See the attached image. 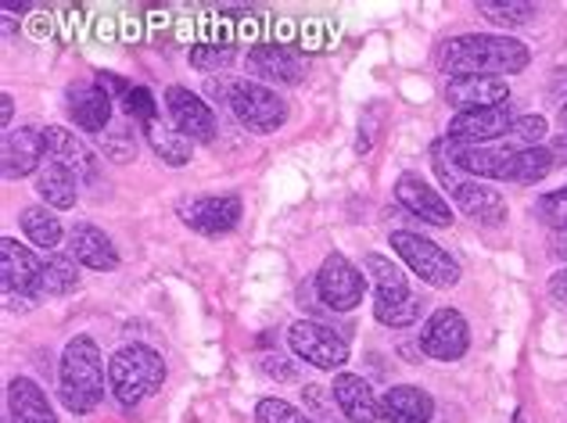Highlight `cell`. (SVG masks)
I'll return each mask as SVG.
<instances>
[{
  "label": "cell",
  "mask_w": 567,
  "mask_h": 423,
  "mask_svg": "<svg viewBox=\"0 0 567 423\" xmlns=\"http://www.w3.org/2000/svg\"><path fill=\"white\" fill-rule=\"evenodd\" d=\"M288 344L295 359L309 362L317 370H341L349 362V344L341 334H334L331 327H323L317 320H298L288 330Z\"/></svg>",
  "instance_id": "obj_7"
},
{
  "label": "cell",
  "mask_w": 567,
  "mask_h": 423,
  "mask_svg": "<svg viewBox=\"0 0 567 423\" xmlns=\"http://www.w3.org/2000/svg\"><path fill=\"white\" fill-rule=\"evenodd\" d=\"M514 137L525 141L528 147H539V141L546 137V118L543 115H520V118H514Z\"/></svg>",
  "instance_id": "obj_37"
},
{
  "label": "cell",
  "mask_w": 567,
  "mask_h": 423,
  "mask_svg": "<svg viewBox=\"0 0 567 423\" xmlns=\"http://www.w3.org/2000/svg\"><path fill=\"white\" fill-rule=\"evenodd\" d=\"M421 349H424V355L439 359V362L464 359V352L471 349V327L464 320V312H456V309L431 312L421 327Z\"/></svg>",
  "instance_id": "obj_10"
},
{
  "label": "cell",
  "mask_w": 567,
  "mask_h": 423,
  "mask_svg": "<svg viewBox=\"0 0 567 423\" xmlns=\"http://www.w3.org/2000/svg\"><path fill=\"white\" fill-rule=\"evenodd\" d=\"M208 94L223 101L237 115V123L251 133H277L288 123V104L277 90L248 80H208Z\"/></svg>",
  "instance_id": "obj_4"
},
{
  "label": "cell",
  "mask_w": 567,
  "mask_h": 423,
  "mask_svg": "<svg viewBox=\"0 0 567 423\" xmlns=\"http://www.w3.org/2000/svg\"><path fill=\"white\" fill-rule=\"evenodd\" d=\"M123 109H126V115L133 118V123H141V126L155 123V118H158L155 94H152V90H147V86H133L130 94L123 97Z\"/></svg>",
  "instance_id": "obj_34"
},
{
  "label": "cell",
  "mask_w": 567,
  "mask_h": 423,
  "mask_svg": "<svg viewBox=\"0 0 567 423\" xmlns=\"http://www.w3.org/2000/svg\"><path fill=\"white\" fill-rule=\"evenodd\" d=\"M190 65L198 69V72L227 69V65H234V51L219 48V43H198V48H190Z\"/></svg>",
  "instance_id": "obj_36"
},
{
  "label": "cell",
  "mask_w": 567,
  "mask_h": 423,
  "mask_svg": "<svg viewBox=\"0 0 567 423\" xmlns=\"http://www.w3.org/2000/svg\"><path fill=\"white\" fill-rule=\"evenodd\" d=\"M144 137L166 165H176V169H181V165L190 162V141L173 123H162V118H155V123L144 126Z\"/></svg>",
  "instance_id": "obj_28"
},
{
  "label": "cell",
  "mask_w": 567,
  "mask_h": 423,
  "mask_svg": "<svg viewBox=\"0 0 567 423\" xmlns=\"http://www.w3.org/2000/svg\"><path fill=\"white\" fill-rule=\"evenodd\" d=\"M395 202L416 216L421 223H431V226H450L453 223V208L450 202L442 198V194L427 184L421 176H399L395 184Z\"/></svg>",
  "instance_id": "obj_15"
},
{
  "label": "cell",
  "mask_w": 567,
  "mask_h": 423,
  "mask_svg": "<svg viewBox=\"0 0 567 423\" xmlns=\"http://www.w3.org/2000/svg\"><path fill=\"white\" fill-rule=\"evenodd\" d=\"M367 277L355 269L341 251H331L320 266L317 274V291H320V301L327 309L334 312H352L363 306V295H367Z\"/></svg>",
  "instance_id": "obj_8"
},
{
  "label": "cell",
  "mask_w": 567,
  "mask_h": 423,
  "mask_svg": "<svg viewBox=\"0 0 567 423\" xmlns=\"http://www.w3.org/2000/svg\"><path fill=\"white\" fill-rule=\"evenodd\" d=\"M514 423H525V413H517V416H514Z\"/></svg>",
  "instance_id": "obj_44"
},
{
  "label": "cell",
  "mask_w": 567,
  "mask_h": 423,
  "mask_svg": "<svg viewBox=\"0 0 567 423\" xmlns=\"http://www.w3.org/2000/svg\"><path fill=\"white\" fill-rule=\"evenodd\" d=\"M80 283V262L72 255H48L43 259V283H40V295H69L72 287Z\"/></svg>",
  "instance_id": "obj_30"
},
{
  "label": "cell",
  "mask_w": 567,
  "mask_h": 423,
  "mask_svg": "<svg viewBox=\"0 0 567 423\" xmlns=\"http://www.w3.org/2000/svg\"><path fill=\"white\" fill-rule=\"evenodd\" d=\"M37 194L43 202H48V208H72L76 205V198H80V179L72 176V173H65L62 165L58 162H43L40 165V173H37Z\"/></svg>",
  "instance_id": "obj_26"
},
{
  "label": "cell",
  "mask_w": 567,
  "mask_h": 423,
  "mask_svg": "<svg viewBox=\"0 0 567 423\" xmlns=\"http://www.w3.org/2000/svg\"><path fill=\"white\" fill-rule=\"evenodd\" d=\"M181 219L202 237L230 234L237 226V219H241V198H234V194H208V198L184 202Z\"/></svg>",
  "instance_id": "obj_12"
},
{
  "label": "cell",
  "mask_w": 567,
  "mask_h": 423,
  "mask_svg": "<svg viewBox=\"0 0 567 423\" xmlns=\"http://www.w3.org/2000/svg\"><path fill=\"white\" fill-rule=\"evenodd\" d=\"M69 255L86 269H97V274H112L118 269V251L112 245V237L94 223H76L69 230Z\"/></svg>",
  "instance_id": "obj_19"
},
{
  "label": "cell",
  "mask_w": 567,
  "mask_h": 423,
  "mask_svg": "<svg viewBox=\"0 0 567 423\" xmlns=\"http://www.w3.org/2000/svg\"><path fill=\"white\" fill-rule=\"evenodd\" d=\"M453 202L477 226H499L506 219L503 194L496 187H488V184H477V179H464V184L453 190Z\"/></svg>",
  "instance_id": "obj_23"
},
{
  "label": "cell",
  "mask_w": 567,
  "mask_h": 423,
  "mask_svg": "<svg viewBox=\"0 0 567 423\" xmlns=\"http://www.w3.org/2000/svg\"><path fill=\"white\" fill-rule=\"evenodd\" d=\"M532 65V51L514 37H492V33H467L453 37L439 48V69L456 75H514Z\"/></svg>",
  "instance_id": "obj_1"
},
{
  "label": "cell",
  "mask_w": 567,
  "mask_h": 423,
  "mask_svg": "<svg viewBox=\"0 0 567 423\" xmlns=\"http://www.w3.org/2000/svg\"><path fill=\"white\" fill-rule=\"evenodd\" d=\"M445 101L456 112H477V109H499L511 104V86L499 75H456L445 86Z\"/></svg>",
  "instance_id": "obj_14"
},
{
  "label": "cell",
  "mask_w": 567,
  "mask_h": 423,
  "mask_svg": "<svg viewBox=\"0 0 567 423\" xmlns=\"http://www.w3.org/2000/svg\"><path fill=\"white\" fill-rule=\"evenodd\" d=\"M557 165L554 151L549 147H520L514 151V162H511V173H506V179H514V184H539V179L549 176V169Z\"/></svg>",
  "instance_id": "obj_29"
},
{
  "label": "cell",
  "mask_w": 567,
  "mask_h": 423,
  "mask_svg": "<svg viewBox=\"0 0 567 423\" xmlns=\"http://www.w3.org/2000/svg\"><path fill=\"white\" fill-rule=\"evenodd\" d=\"M248 69L266 83L277 86H298L306 80V62L291 48H277V43H259L248 51Z\"/></svg>",
  "instance_id": "obj_17"
},
{
  "label": "cell",
  "mask_w": 567,
  "mask_h": 423,
  "mask_svg": "<svg viewBox=\"0 0 567 423\" xmlns=\"http://www.w3.org/2000/svg\"><path fill=\"white\" fill-rule=\"evenodd\" d=\"M506 130H514L511 104H499V109H477V112H456L453 123H450V133H445V141L477 147L485 141L503 137Z\"/></svg>",
  "instance_id": "obj_13"
},
{
  "label": "cell",
  "mask_w": 567,
  "mask_h": 423,
  "mask_svg": "<svg viewBox=\"0 0 567 423\" xmlns=\"http://www.w3.org/2000/svg\"><path fill=\"white\" fill-rule=\"evenodd\" d=\"M549 151H554V158L557 162H567V133H560V137L549 144Z\"/></svg>",
  "instance_id": "obj_41"
},
{
  "label": "cell",
  "mask_w": 567,
  "mask_h": 423,
  "mask_svg": "<svg viewBox=\"0 0 567 423\" xmlns=\"http://www.w3.org/2000/svg\"><path fill=\"white\" fill-rule=\"evenodd\" d=\"M560 130L567 133V101L560 104Z\"/></svg>",
  "instance_id": "obj_43"
},
{
  "label": "cell",
  "mask_w": 567,
  "mask_h": 423,
  "mask_svg": "<svg viewBox=\"0 0 567 423\" xmlns=\"http://www.w3.org/2000/svg\"><path fill=\"white\" fill-rule=\"evenodd\" d=\"M101 147L112 162H130L133 155H137V141H133V130L126 123H112L109 130H104Z\"/></svg>",
  "instance_id": "obj_32"
},
{
  "label": "cell",
  "mask_w": 567,
  "mask_h": 423,
  "mask_svg": "<svg viewBox=\"0 0 567 423\" xmlns=\"http://www.w3.org/2000/svg\"><path fill=\"white\" fill-rule=\"evenodd\" d=\"M256 423H317V420L306 416L302 410H295V405L284 399H259Z\"/></svg>",
  "instance_id": "obj_33"
},
{
  "label": "cell",
  "mask_w": 567,
  "mask_h": 423,
  "mask_svg": "<svg viewBox=\"0 0 567 423\" xmlns=\"http://www.w3.org/2000/svg\"><path fill=\"white\" fill-rule=\"evenodd\" d=\"M14 118V101H11V94H0V123H11Z\"/></svg>",
  "instance_id": "obj_40"
},
{
  "label": "cell",
  "mask_w": 567,
  "mask_h": 423,
  "mask_svg": "<svg viewBox=\"0 0 567 423\" xmlns=\"http://www.w3.org/2000/svg\"><path fill=\"white\" fill-rule=\"evenodd\" d=\"M166 109H169L173 126L181 130L190 144H213L216 141V130H219L216 112L208 109L198 94H190L187 86L166 90Z\"/></svg>",
  "instance_id": "obj_11"
},
{
  "label": "cell",
  "mask_w": 567,
  "mask_h": 423,
  "mask_svg": "<svg viewBox=\"0 0 567 423\" xmlns=\"http://www.w3.org/2000/svg\"><path fill=\"white\" fill-rule=\"evenodd\" d=\"M19 223H22V234L29 237V245H37L43 251L58 248V245H62V237H65L62 219H58V212L48 208V205H29V208H22V219Z\"/></svg>",
  "instance_id": "obj_27"
},
{
  "label": "cell",
  "mask_w": 567,
  "mask_h": 423,
  "mask_svg": "<svg viewBox=\"0 0 567 423\" xmlns=\"http://www.w3.org/2000/svg\"><path fill=\"white\" fill-rule=\"evenodd\" d=\"M392 251L402 259V266H410L413 277H421L424 283L439 287V291H450L460 283V266L445 248H439L435 240H427L421 234L410 230H395L392 237Z\"/></svg>",
  "instance_id": "obj_6"
},
{
  "label": "cell",
  "mask_w": 567,
  "mask_h": 423,
  "mask_svg": "<svg viewBox=\"0 0 567 423\" xmlns=\"http://www.w3.org/2000/svg\"><path fill=\"white\" fill-rule=\"evenodd\" d=\"M381 416L384 423H431V416H435V399L413 384H395L384 391Z\"/></svg>",
  "instance_id": "obj_24"
},
{
  "label": "cell",
  "mask_w": 567,
  "mask_h": 423,
  "mask_svg": "<svg viewBox=\"0 0 567 423\" xmlns=\"http://www.w3.org/2000/svg\"><path fill=\"white\" fill-rule=\"evenodd\" d=\"M331 395H334V405L341 413H346L349 423H381V399L374 395V388H370L363 376L355 373H338L331 381Z\"/></svg>",
  "instance_id": "obj_18"
},
{
  "label": "cell",
  "mask_w": 567,
  "mask_h": 423,
  "mask_svg": "<svg viewBox=\"0 0 567 423\" xmlns=\"http://www.w3.org/2000/svg\"><path fill=\"white\" fill-rule=\"evenodd\" d=\"M8 416L11 423H58V413L51 410L48 395L29 376H14L8 384Z\"/></svg>",
  "instance_id": "obj_25"
},
{
  "label": "cell",
  "mask_w": 567,
  "mask_h": 423,
  "mask_svg": "<svg viewBox=\"0 0 567 423\" xmlns=\"http://www.w3.org/2000/svg\"><path fill=\"white\" fill-rule=\"evenodd\" d=\"M477 11L496 25H525L535 19L532 0H477Z\"/></svg>",
  "instance_id": "obj_31"
},
{
  "label": "cell",
  "mask_w": 567,
  "mask_h": 423,
  "mask_svg": "<svg viewBox=\"0 0 567 423\" xmlns=\"http://www.w3.org/2000/svg\"><path fill=\"white\" fill-rule=\"evenodd\" d=\"M367 280L374 287V320L388 330H402L421 323L424 316V295H413V287L402 274V266H395L388 255L370 251L367 259Z\"/></svg>",
  "instance_id": "obj_2"
},
{
  "label": "cell",
  "mask_w": 567,
  "mask_h": 423,
  "mask_svg": "<svg viewBox=\"0 0 567 423\" xmlns=\"http://www.w3.org/2000/svg\"><path fill=\"white\" fill-rule=\"evenodd\" d=\"M43 144H48V158L62 165L65 173H72L76 179H97V155L76 133H69L62 126H48L43 130Z\"/></svg>",
  "instance_id": "obj_21"
},
{
  "label": "cell",
  "mask_w": 567,
  "mask_h": 423,
  "mask_svg": "<svg viewBox=\"0 0 567 423\" xmlns=\"http://www.w3.org/2000/svg\"><path fill=\"white\" fill-rule=\"evenodd\" d=\"M259 370H262L266 376H280L284 384L298 381V367H295V362H291L288 355H262Z\"/></svg>",
  "instance_id": "obj_38"
},
{
  "label": "cell",
  "mask_w": 567,
  "mask_h": 423,
  "mask_svg": "<svg viewBox=\"0 0 567 423\" xmlns=\"http://www.w3.org/2000/svg\"><path fill=\"white\" fill-rule=\"evenodd\" d=\"M0 280H4V301H14V295L40 298L43 259L14 237H0Z\"/></svg>",
  "instance_id": "obj_9"
},
{
  "label": "cell",
  "mask_w": 567,
  "mask_h": 423,
  "mask_svg": "<svg viewBox=\"0 0 567 423\" xmlns=\"http://www.w3.org/2000/svg\"><path fill=\"white\" fill-rule=\"evenodd\" d=\"M162 384H166V362H162L155 349H147V344H123V349L112 352L109 388L126 410L152 399L155 391H162Z\"/></svg>",
  "instance_id": "obj_5"
},
{
  "label": "cell",
  "mask_w": 567,
  "mask_h": 423,
  "mask_svg": "<svg viewBox=\"0 0 567 423\" xmlns=\"http://www.w3.org/2000/svg\"><path fill=\"white\" fill-rule=\"evenodd\" d=\"M69 115L86 133H104L112 126V94L104 83H76L69 86Z\"/></svg>",
  "instance_id": "obj_16"
},
{
  "label": "cell",
  "mask_w": 567,
  "mask_h": 423,
  "mask_svg": "<svg viewBox=\"0 0 567 423\" xmlns=\"http://www.w3.org/2000/svg\"><path fill=\"white\" fill-rule=\"evenodd\" d=\"M549 255H554V259H564V266H567V240H564V245H560V240H557V245L549 248Z\"/></svg>",
  "instance_id": "obj_42"
},
{
  "label": "cell",
  "mask_w": 567,
  "mask_h": 423,
  "mask_svg": "<svg viewBox=\"0 0 567 423\" xmlns=\"http://www.w3.org/2000/svg\"><path fill=\"white\" fill-rule=\"evenodd\" d=\"M104 362L94 338L76 334L62 352V367H58V391H62L65 410L72 413H91L104 399Z\"/></svg>",
  "instance_id": "obj_3"
},
{
  "label": "cell",
  "mask_w": 567,
  "mask_h": 423,
  "mask_svg": "<svg viewBox=\"0 0 567 423\" xmlns=\"http://www.w3.org/2000/svg\"><path fill=\"white\" fill-rule=\"evenodd\" d=\"M549 298L560 301V306H567V266L549 277Z\"/></svg>",
  "instance_id": "obj_39"
},
{
  "label": "cell",
  "mask_w": 567,
  "mask_h": 423,
  "mask_svg": "<svg viewBox=\"0 0 567 423\" xmlns=\"http://www.w3.org/2000/svg\"><path fill=\"white\" fill-rule=\"evenodd\" d=\"M43 155H48V144H43V130H11L4 137V151H0V162H4V176L8 179H22V176H37Z\"/></svg>",
  "instance_id": "obj_20"
},
{
  "label": "cell",
  "mask_w": 567,
  "mask_h": 423,
  "mask_svg": "<svg viewBox=\"0 0 567 423\" xmlns=\"http://www.w3.org/2000/svg\"><path fill=\"white\" fill-rule=\"evenodd\" d=\"M535 212H539V219L549 226V230L567 234V187H564V190H554V194H546V198H539Z\"/></svg>",
  "instance_id": "obj_35"
},
{
  "label": "cell",
  "mask_w": 567,
  "mask_h": 423,
  "mask_svg": "<svg viewBox=\"0 0 567 423\" xmlns=\"http://www.w3.org/2000/svg\"><path fill=\"white\" fill-rule=\"evenodd\" d=\"M450 144V155L456 162L460 173L467 176H477V179H506V173H511V162H514V147H464V144Z\"/></svg>",
  "instance_id": "obj_22"
}]
</instances>
